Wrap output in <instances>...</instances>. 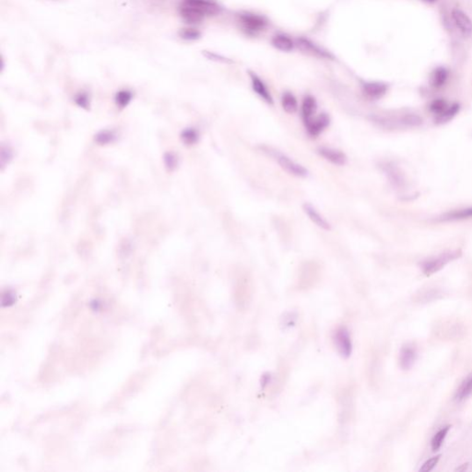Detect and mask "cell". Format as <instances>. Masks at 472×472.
Wrapping results in <instances>:
<instances>
[{
  "instance_id": "cell-1",
  "label": "cell",
  "mask_w": 472,
  "mask_h": 472,
  "mask_svg": "<svg viewBox=\"0 0 472 472\" xmlns=\"http://www.w3.org/2000/svg\"><path fill=\"white\" fill-rule=\"evenodd\" d=\"M461 256V252L459 250L448 251L446 253L439 255L438 257L426 259L421 264V267L423 273L426 276H431L432 274L441 270L443 267L447 265L448 263L453 261L455 259H459Z\"/></svg>"
},
{
  "instance_id": "cell-2",
  "label": "cell",
  "mask_w": 472,
  "mask_h": 472,
  "mask_svg": "<svg viewBox=\"0 0 472 472\" xmlns=\"http://www.w3.org/2000/svg\"><path fill=\"white\" fill-rule=\"evenodd\" d=\"M239 22L243 29L249 34H257L264 31L267 25L266 19L258 14L245 12L239 15Z\"/></svg>"
},
{
  "instance_id": "cell-3",
  "label": "cell",
  "mask_w": 472,
  "mask_h": 472,
  "mask_svg": "<svg viewBox=\"0 0 472 472\" xmlns=\"http://www.w3.org/2000/svg\"><path fill=\"white\" fill-rule=\"evenodd\" d=\"M380 168L394 188L403 189L405 187V175L396 165L392 162H383L380 165Z\"/></svg>"
},
{
  "instance_id": "cell-4",
  "label": "cell",
  "mask_w": 472,
  "mask_h": 472,
  "mask_svg": "<svg viewBox=\"0 0 472 472\" xmlns=\"http://www.w3.org/2000/svg\"><path fill=\"white\" fill-rule=\"evenodd\" d=\"M274 157L276 158L277 161L281 165L282 169L285 170L287 173L293 174L297 177H306L308 175V171L303 167V165H299L296 161L292 160L286 155H283L279 152H274Z\"/></svg>"
},
{
  "instance_id": "cell-5",
  "label": "cell",
  "mask_w": 472,
  "mask_h": 472,
  "mask_svg": "<svg viewBox=\"0 0 472 472\" xmlns=\"http://www.w3.org/2000/svg\"><path fill=\"white\" fill-rule=\"evenodd\" d=\"M182 2L197 9L205 16L217 15L222 10L216 0H182Z\"/></svg>"
},
{
  "instance_id": "cell-6",
  "label": "cell",
  "mask_w": 472,
  "mask_h": 472,
  "mask_svg": "<svg viewBox=\"0 0 472 472\" xmlns=\"http://www.w3.org/2000/svg\"><path fill=\"white\" fill-rule=\"evenodd\" d=\"M388 85L380 81H370L362 84V92L367 98L378 100L387 94Z\"/></svg>"
},
{
  "instance_id": "cell-7",
  "label": "cell",
  "mask_w": 472,
  "mask_h": 472,
  "mask_svg": "<svg viewBox=\"0 0 472 472\" xmlns=\"http://www.w3.org/2000/svg\"><path fill=\"white\" fill-rule=\"evenodd\" d=\"M330 116L324 113L316 118H313L312 120L305 125V128L307 130L308 134L313 138H316L317 136H319L330 125Z\"/></svg>"
},
{
  "instance_id": "cell-8",
  "label": "cell",
  "mask_w": 472,
  "mask_h": 472,
  "mask_svg": "<svg viewBox=\"0 0 472 472\" xmlns=\"http://www.w3.org/2000/svg\"><path fill=\"white\" fill-rule=\"evenodd\" d=\"M452 19L454 21L456 26L459 28V31L463 33L464 35H470L472 33V21L463 10L459 9H454L452 10Z\"/></svg>"
},
{
  "instance_id": "cell-9",
  "label": "cell",
  "mask_w": 472,
  "mask_h": 472,
  "mask_svg": "<svg viewBox=\"0 0 472 472\" xmlns=\"http://www.w3.org/2000/svg\"><path fill=\"white\" fill-rule=\"evenodd\" d=\"M317 152L324 159L329 160L330 162L333 164V165L342 166V165H346V162H347V156L345 155V153L341 152V151H339V150H337V149L321 147L317 150Z\"/></svg>"
},
{
  "instance_id": "cell-10",
  "label": "cell",
  "mask_w": 472,
  "mask_h": 472,
  "mask_svg": "<svg viewBox=\"0 0 472 472\" xmlns=\"http://www.w3.org/2000/svg\"><path fill=\"white\" fill-rule=\"evenodd\" d=\"M249 76L251 82H252V88L254 89V92H256V94H258L260 98H262L266 103L268 104H273L271 94L269 93L266 84L264 83V81L254 72L249 71Z\"/></svg>"
},
{
  "instance_id": "cell-11",
  "label": "cell",
  "mask_w": 472,
  "mask_h": 472,
  "mask_svg": "<svg viewBox=\"0 0 472 472\" xmlns=\"http://www.w3.org/2000/svg\"><path fill=\"white\" fill-rule=\"evenodd\" d=\"M179 13L185 22L190 23V24L201 23L206 17L205 15L201 13V11H198L197 9H194L191 6L186 4L184 2H182L179 6Z\"/></svg>"
},
{
  "instance_id": "cell-12",
  "label": "cell",
  "mask_w": 472,
  "mask_h": 472,
  "mask_svg": "<svg viewBox=\"0 0 472 472\" xmlns=\"http://www.w3.org/2000/svg\"><path fill=\"white\" fill-rule=\"evenodd\" d=\"M297 45H298L299 48L303 51V52H305V53H312L314 56H317V57H320V58H333L329 52H326L325 50L322 49L318 45H316V44H314L313 42L308 40V39H305V38H299V39H297Z\"/></svg>"
},
{
  "instance_id": "cell-13",
  "label": "cell",
  "mask_w": 472,
  "mask_h": 472,
  "mask_svg": "<svg viewBox=\"0 0 472 472\" xmlns=\"http://www.w3.org/2000/svg\"><path fill=\"white\" fill-rule=\"evenodd\" d=\"M417 357V352L413 345H406L401 349L400 354V364L401 368L404 370L410 369L413 366Z\"/></svg>"
},
{
  "instance_id": "cell-14",
  "label": "cell",
  "mask_w": 472,
  "mask_h": 472,
  "mask_svg": "<svg viewBox=\"0 0 472 472\" xmlns=\"http://www.w3.org/2000/svg\"><path fill=\"white\" fill-rule=\"evenodd\" d=\"M316 109H317V103L315 97L311 95H307L303 99V104H302V117H303V123L306 125L310 121L313 119V116L316 114Z\"/></svg>"
},
{
  "instance_id": "cell-15",
  "label": "cell",
  "mask_w": 472,
  "mask_h": 472,
  "mask_svg": "<svg viewBox=\"0 0 472 472\" xmlns=\"http://www.w3.org/2000/svg\"><path fill=\"white\" fill-rule=\"evenodd\" d=\"M303 210H304L305 213L307 214L308 217L312 221L313 223L316 224L318 227L322 228V229L326 230V231H330V229H331L330 223H328L324 219V217L311 204L305 203L303 205Z\"/></svg>"
},
{
  "instance_id": "cell-16",
  "label": "cell",
  "mask_w": 472,
  "mask_h": 472,
  "mask_svg": "<svg viewBox=\"0 0 472 472\" xmlns=\"http://www.w3.org/2000/svg\"><path fill=\"white\" fill-rule=\"evenodd\" d=\"M472 218V207L462 209V210H453L449 212L441 215L438 221L440 222H453V221H461L466 219Z\"/></svg>"
},
{
  "instance_id": "cell-17",
  "label": "cell",
  "mask_w": 472,
  "mask_h": 472,
  "mask_svg": "<svg viewBox=\"0 0 472 472\" xmlns=\"http://www.w3.org/2000/svg\"><path fill=\"white\" fill-rule=\"evenodd\" d=\"M447 79H448V71L446 67H438L432 72L431 79H430V83L433 88L439 89L446 84Z\"/></svg>"
},
{
  "instance_id": "cell-18",
  "label": "cell",
  "mask_w": 472,
  "mask_h": 472,
  "mask_svg": "<svg viewBox=\"0 0 472 472\" xmlns=\"http://www.w3.org/2000/svg\"><path fill=\"white\" fill-rule=\"evenodd\" d=\"M272 45L281 52H291L294 49V42L285 34H277L272 38Z\"/></svg>"
},
{
  "instance_id": "cell-19",
  "label": "cell",
  "mask_w": 472,
  "mask_h": 472,
  "mask_svg": "<svg viewBox=\"0 0 472 472\" xmlns=\"http://www.w3.org/2000/svg\"><path fill=\"white\" fill-rule=\"evenodd\" d=\"M281 105L283 110L288 114H294L297 111L298 103L294 94L289 92H286L281 97Z\"/></svg>"
},
{
  "instance_id": "cell-20",
  "label": "cell",
  "mask_w": 472,
  "mask_h": 472,
  "mask_svg": "<svg viewBox=\"0 0 472 472\" xmlns=\"http://www.w3.org/2000/svg\"><path fill=\"white\" fill-rule=\"evenodd\" d=\"M459 109H460V106L459 103H453L451 106L446 109V111L437 116L435 120H434L435 123L438 125H442V124H446L447 122H449L458 115Z\"/></svg>"
},
{
  "instance_id": "cell-21",
  "label": "cell",
  "mask_w": 472,
  "mask_h": 472,
  "mask_svg": "<svg viewBox=\"0 0 472 472\" xmlns=\"http://www.w3.org/2000/svg\"><path fill=\"white\" fill-rule=\"evenodd\" d=\"M336 341L338 344V348L339 349L340 352L343 355H349L351 352V342L348 336L347 332L345 330H339L336 336Z\"/></svg>"
},
{
  "instance_id": "cell-22",
  "label": "cell",
  "mask_w": 472,
  "mask_h": 472,
  "mask_svg": "<svg viewBox=\"0 0 472 472\" xmlns=\"http://www.w3.org/2000/svg\"><path fill=\"white\" fill-rule=\"evenodd\" d=\"M398 123L408 128H416L423 124V119L421 116L415 114H407L400 118Z\"/></svg>"
},
{
  "instance_id": "cell-23",
  "label": "cell",
  "mask_w": 472,
  "mask_h": 472,
  "mask_svg": "<svg viewBox=\"0 0 472 472\" xmlns=\"http://www.w3.org/2000/svg\"><path fill=\"white\" fill-rule=\"evenodd\" d=\"M450 427L451 426L448 425V426L443 428L439 432H437L434 437H432L431 445H432V449L433 451H437V450L440 449V447L443 445V442L446 439V435L449 432Z\"/></svg>"
},
{
  "instance_id": "cell-24",
  "label": "cell",
  "mask_w": 472,
  "mask_h": 472,
  "mask_svg": "<svg viewBox=\"0 0 472 472\" xmlns=\"http://www.w3.org/2000/svg\"><path fill=\"white\" fill-rule=\"evenodd\" d=\"M116 134L114 133L113 131L103 130V131L99 132L95 136V141L100 144V145H107V144L114 142L116 140Z\"/></svg>"
},
{
  "instance_id": "cell-25",
  "label": "cell",
  "mask_w": 472,
  "mask_h": 472,
  "mask_svg": "<svg viewBox=\"0 0 472 472\" xmlns=\"http://www.w3.org/2000/svg\"><path fill=\"white\" fill-rule=\"evenodd\" d=\"M181 138L187 145H194L198 141L199 134L195 129H187L181 134Z\"/></svg>"
},
{
  "instance_id": "cell-26",
  "label": "cell",
  "mask_w": 472,
  "mask_h": 472,
  "mask_svg": "<svg viewBox=\"0 0 472 472\" xmlns=\"http://www.w3.org/2000/svg\"><path fill=\"white\" fill-rule=\"evenodd\" d=\"M472 394V375L466 379L461 387L459 388V391L457 393V397L459 400H465Z\"/></svg>"
},
{
  "instance_id": "cell-27",
  "label": "cell",
  "mask_w": 472,
  "mask_h": 472,
  "mask_svg": "<svg viewBox=\"0 0 472 472\" xmlns=\"http://www.w3.org/2000/svg\"><path fill=\"white\" fill-rule=\"evenodd\" d=\"M132 100V94L130 90H120L116 95V103L121 108L128 106Z\"/></svg>"
},
{
  "instance_id": "cell-28",
  "label": "cell",
  "mask_w": 472,
  "mask_h": 472,
  "mask_svg": "<svg viewBox=\"0 0 472 472\" xmlns=\"http://www.w3.org/2000/svg\"><path fill=\"white\" fill-rule=\"evenodd\" d=\"M448 104H447V102L446 100L444 99H437L434 101H432L431 104H430V111L433 113L434 115H440L442 113L446 111V109L448 108Z\"/></svg>"
},
{
  "instance_id": "cell-29",
  "label": "cell",
  "mask_w": 472,
  "mask_h": 472,
  "mask_svg": "<svg viewBox=\"0 0 472 472\" xmlns=\"http://www.w3.org/2000/svg\"><path fill=\"white\" fill-rule=\"evenodd\" d=\"M164 160H165V167L168 169V171L172 172V171H174V170L176 169V167L178 165V159H177V157L174 155V153H172V152L165 153Z\"/></svg>"
},
{
  "instance_id": "cell-30",
  "label": "cell",
  "mask_w": 472,
  "mask_h": 472,
  "mask_svg": "<svg viewBox=\"0 0 472 472\" xmlns=\"http://www.w3.org/2000/svg\"><path fill=\"white\" fill-rule=\"evenodd\" d=\"M440 457H441V456L438 455L437 457H433L432 459H428L427 461H425V462L423 463L422 468H420V471H431L432 468L437 466L438 461H439V459H440Z\"/></svg>"
},
{
  "instance_id": "cell-31",
  "label": "cell",
  "mask_w": 472,
  "mask_h": 472,
  "mask_svg": "<svg viewBox=\"0 0 472 472\" xmlns=\"http://www.w3.org/2000/svg\"><path fill=\"white\" fill-rule=\"evenodd\" d=\"M181 36L186 40H197L201 37V32L195 29H185L181 32Z\"/></svg>"
},
{
  "instance_id": "cell-32",
  "label": "cell",
  "mask_w": 472,
  "mask_h": 472,
  "mask_svg": "<svg viewBox=\"0 0 472 472\" xmlns=\"http://www.w3.org/2000/svg\"><path fill=\"white\" fill-rule=\"evenodd\" d=\"M205 55L207 58H210L211 60H216V61H220V62L223 63H228V64H232V63H233V61L231 60L230 58H224L223 56H220V55H217V53L208 52V53H205Z\"/></svg>"
},
{
  "instance_id": "cell-33",
  "label": "cell",
  "mask_w": 472,
  "mask_h": 472,
  "mask_svg": "<svg viewBox=\"0 0 472 472\" xmlns=\"http://www.w3.org/2000/svg\"><path fill=\"white\" fill-rule=\"evenodd\" d=\"M76 103L79 106L82 108H88L89 106V99L88 96L84 94H80L76 97Z\"/></svg>"
},
{
  "instance_id": "cell-34",
  "label": "cell",
  "mask_w": 472,
  "mask_h": 472,
  "mask_svg": "<svg viewBox=\"0 0 472 472\" xmlns=\"http://www.w3.org/2000/svg\"><path fill=\"white\" fill-rule=\"evenodd\" d=\"M468 463L463 464V465H461V466H460L459 468H457L456 470H458V471H464L465 469H467V468H468Z\"/></svg>"
},
{
  "instance_id": "cell-35",
  "label": "cell",
  "mask_w": 472,
  "mask_h": 472,
  "mask_svg": "<svg viewBox=\"0 0 472 472\" xmlns=\"http://www.w3.org/2000/svg\"><path fill=\"white\" fill-rule=\"evenodd\" d=\"M423 1L424 3H428V4H432V3H435L438 0H421Z\"/></svg>"
}]
</instances>
